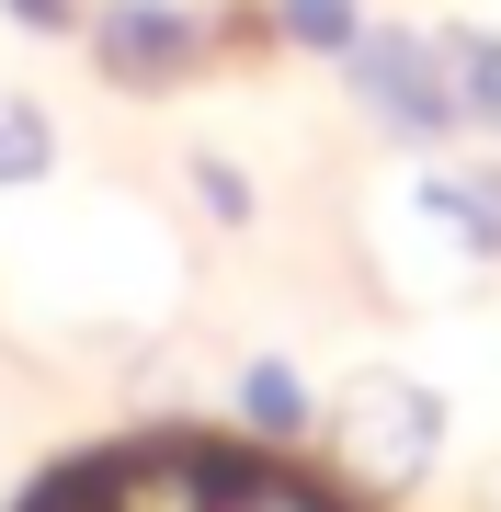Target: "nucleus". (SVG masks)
Returning a JSON list of instances; mask_svg holds the SVG:
<instances>
[{
	"label": "nucleus",
	"instance_id": "obj_11",
	"mask_svg": "<svg viewBox=\"0 0 501 512\" xmlns=\"http://www.w3.org/2000/svg\"><path fill=\"white\" fill-rule=\"evenodd\" d=\"M0 12H12L23 35H80V12H92V0H0Z\"/></svg>",
	"mask_w": 501,
	"mask_h": 512
},
{
	"label": "nucleus",
	"instance_id": "obj_8",
	"mask_svg": "<svg viewBox=\"0 0 501 512\" xmlns=\"http://www.w3.org/2000/svg\"><path fill=\"white\" fill-rule=\"evenodd\" d=\"M46 171H57V114L35 92H0V194L46 183Z\"/></svg>",
	"mask_w": 501,
	"mask_h": 512
},
{
	"label": "nucleus",
	"instance_id": "obj_7",
	"mask_svg": "<svg viewBox=\"0 0 501 512\" xmlns=\"http://www.w3.org/2000/svg\"><path fill=\"white\" fill-rule=\"evenodd\" d=\"M262 12H274V46H297V57H331V69H342V46L376 23L365 0H262Z\"/></svg>",
	"mask_w": 501,
	"mask_h": 512
},
{
	"label": "nucleus",
	"instance_id": "obj_3",
	"mask_svg": "<svg viewBox=\"0 0 501 512\" xmlns=\"http://www.w3.org/2000/svg\"><path fill=\"white\" fill-rule=\"evenodd\" d=\"M240 467L251 444H205V433H149L114 456H80L92 512H240Z\"/></svg>",
	"mask_w": 501,
	"mask_h": 512
},
{
	"label": "nucleus",
	"instance_id": "obj_12",
	"mask_svg": "<svg viewBox=\"0 0 501 512\" xmlns=\"http://www.w3.org/2000/svg\"><path fill=\"white\" fill-rule=\"evenodd\" d=\"M23 512H92V478H80V467H69V478H35Z\"/></svg>",
	"mask_w": 501,
	"mask_h": 512
},
{
	"label": "nucleus",
	"instance_id": "obj_4",
	"mask_svg": "<svg viewBox=\"0 0 501 512\" xmlns=\"http://www.w3.org/2000/svg\"><path fill=\"white\" fill-rule=\"evenodd\" d=\"M80 46H92V69L114 92H183L194 69H217V12H194V0H92L80 12Z\"/></svg>",
	"mask_w": 501,
	"mask_h": 512
},
{
	"label": "nucleus",
	"instance_id": "obj_2",
	"mask_svg": "<svg viewBox=\"0 0 501 512\" xmlns=\"http://www.w3.org/2000/svg\"><path fill=\"white\" fill-rule=\"evenodd\" d=\"M342 80H353V103H365L388 137H410V148H445L467 126L445 35H422V23H365V35L342 46Z\"/></svg>",
	"mask_w": 501,
	"mask_h": 512
},
{
	"label": "nucleus",
	"instance_id": "obj_5",
	"mask_svg": "<svg viewBox=\"0 0 501 512\" xmlns=\"http://www.w3.org/2000/svg\"><path fill=\"white\" fill-rule=\"evenodd\" d=\"M228 410H240V444H262V456H285V444L319 433V387L285 365V353H251V365L228 376Z\"/></svg>",
	"mask_w": 501,
	"mask_h": 512
},
{
	"label": "nucleus",
	"instance_id": "obj_10",
	"mask_svg": "<svg viewBox=\"0 0 501 512\" xmlns=\"http://www.w3.org/2000/svg\"><path fill=\"white\" fill-rule=\"evenodd\" d=\"M194 205H205L217 228H251V217H262L251 171H240V160H217V148H194Z\"/></svg>",
	"mask_w": 501,
	"mask_h": 512
},
{
	"label": "nucleus",
	"instance_id": "obj_1",
	"mask_svg": "<svg viewBox=\"0 0 501 512\" xmlns=\"http://www.w3.org/2000/svg\"><path fill=\"white\" fill-rule=\"evenodd\" d=\"M319 456H331L342 490H422L433 456H445V387L410 365H353L331 399H319Z\"/></svg>",
	"mask_w": 501,
	"mask_h": 512
},
{
	"label": "nucleus",
	"instance_id": "obj_9",
	"mask_svg": "<svg viewBox=\"0 0 501 512\" xmlns=\"http://www.w3.org/2000/svg\"><path fill=\"white\" fill-rule=\"evenodd\" d=\"M445 69H456L467 126H490V137H501V35H490V23H445Z\"/></svg>",
	"mask_w": 501,
	"mask_h": 512
},
{
	"label": "nucleus",
	"instance_id": "obj_6",
	"mask_svg": "<svg viewBox=\"0 0 501 512\" xmlns=\"http://www.w3.org/2000/svg\"><path fill=\"white\" fill-rule=\"evenodd\" d=\"M422 217L467 262H501V171H422Z\"/></svg>",
	"mask_w": 501,
	"mask_h": 512
}]
</instances>
